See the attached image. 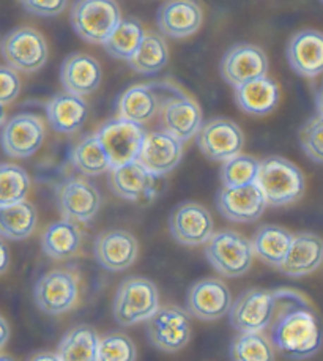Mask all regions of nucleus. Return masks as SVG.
Wrapping results in <instances>:
<instances>
[{
  "mask_svg": "<svg viewBox=\"0 0 323 361\" xmlns=\"http://www.w3.org/2000/svg\"><path fill=\"white\" fill-rule=\"evenodd\" d=\"M257 185L268 205L281 207L297 202L305 195L306 180L298 166L281 157H270L260 163Z\"/></svg>",
  "mask_w": 323,
  "mask_h": 361,
  "instance_id": "nucleus-3",
  "label": "nucleus"
},
{
  "mask_svg": "<svg viewBox=\"0 0 323 361\" xmlns=\"http://www.w3.org/2000/svg\"><path fill=\"white\" fill-rule=\"evenodd\" d=\"M159 310V293L150 279L131 276L122 281L114 298V319L118 325L133 326L147 322Z\"/></svg>",
  "mask_w": 323,
  "mask_h": 361,
  "instance_id": "nucleus-4",
  "label": "nucleus"
},
{
  "mask_svg": "<svg viewBox=\"0 0 323 361\" xmlns=\"http://www.w3.org/2000/svg\"><path fill=\"white\" fill-rule=\"evenodd\" d=\"M0 84H2V93H0V103L6 106L18 98L19 92H21V79L16 75L15 70L8 68V66H2L0 68Z\"/></svg>",
  "mask_w": 323,
  "mask_h": 361,
  "instance_id": "nucleus-41",
  "label": "nucleus"
},
{
  "mask_svg": "<svg viewBox=\"0 0 323 361\" xmlns=\"http://www.w3.org/2000/svg\"><path fill=\"white\" fill-rule=\"evenodd\" d=\"M260 163L249 155H238L231 161L223 164L221 169V180L227 188H237V186H246L257 183L260 172Z\"/></svg>",
  "mask_w": 323,
  "mask_h": 361,
  "instance_id": "nucleus-38",
  "label": "nucleus"
},
{
  "mask_svg": "<svg viewBox=\"0 0 323 361\" xmlns=\"http://www.w3.org/2000/svg\"><path fill=\"white\" fill-rule=\"evenodd\" d=\"M21 5L30 15L51 18L60 15L65 10L66 2L63 0H27V2H21Z\"/></svg>",
  "mask_w": 323,
  "mask_h": 361,
  "instance_id": "nucleus-42",
  "label": "nucleus"
},
{
  "mask_svg": "<svg viewBox=\"0 0 323 361\" xmlns=\"http://www.w3.org/2000/svg\"><path fill=\"white\" fill-rule=\"evenodd\" d=\"M287 60L300 76L323 75V33L312 29L295 33L287 44Z\"/></svg>",
  "mask_w": 323,
  "mask_h": 361,
  "instance_id": "nucleus-22",
  "label": "nucleus"
},
{
  "mask_svg": "<svg viewBox=\"0 0 323 361\" xmlns=\"http://www.w3.org/2000/svg\"><path fill=\"white\" fill-rule=\"evenodd\" d=\"M71 164L89 177H97L104 172L112 171L111 158L101 144L98 135H90L79 140L70 153Z\"/></svg>",
  "mask_w": 323,
  "mask_h": 361,
  "instance_id": "nucleus-33",
  "label": "nucleus"
},
{
  "mask_svg": "<svg viewBox=\"0 0 323 361\" xmlns=\"http://www.w3.org/2000/svg\"><path fill=\"white\" fill-rule=\"evenodd\" d=\"M300 144L314 163L323 164V117L314 116L300 130Z\"/></svg>",
  "mask_w": 323,
  "mask_h": 361,
  "instance_id": "nucleus-40",
  "label": "nucleus"
},
{
  "mask_svg": "<svg viewBox=\"0 0 323 361\" xmlns=\"http://www.w3.org/2000/svg\"><path fill=\"white\" fill-rule=\"evenodd\" d=\"M274 312V290L249 289L233 302L228 320L238 333H262L270 329Z\"/></svg>",
  "mask_w": 323,
  "mask_h": 361,
  "instance_id": "nucleus-9",
  "label": "nucleus"
},
{
  "mask_svg": "<svg viewBox=\"0 0 323 361\" xmlns=\"http://www.w3.org/2000/svg\"><path fill=\"white\" fill-rule=\"evenodd\" d=\"M224 81L237 89L254 79L265 78L268 73V59L259 46L240 43L227 49L219 65Z\"/></svg>",
  "mask_w": 323,
  "mask_h": 361,
  "instance_id": "nucleus-13",
  "label": "nucleus"
},
{
  "mask_svg": "<svg viewBox=\"0 0 323 361\" xmlns=\"http://www.w3.org/2000/svg\"><path fill=\"white\" fill-rule=\"evenodd\" d=\"M232 361H274L276 349L264 333H240L231 344Z\"/></svg>",
  "mask_w": 323,
  "mask_h": 361,
  "instance_id": "nucleus-36",
  "label": "nucleus"
},
{
  "mask_svg": "<svg viewBox=\"0 0 323 361\" xmlns=\"http://www.w3.org/2000/svg\"><path fill=\"white\" fill-rule=\"evenodd\" d=\"M118 4L109 0H83L71 8V25L87 43L106 44L122 23Z\"/></svg>",
  "mask_w": 323,
  "mask_h": 361,
  "instance_id": "nucleus-5",
  "label": "nucleus"
},
{
  "mask_svg": "<svg viewBox=\"0 0 323 361\" xmlns=\"http://www.w3.org/2000/svg\"><path fill=\"white\" fill-rule=\"evenodd\" d=\"M183 95L186 93L178 85L166 81L133 85L118 98V117L142 126L161 116L167 104Z\"/></svg>",
  "mask_w": 323,
  "mask_h": 361,
  "instance_id": "nucleus-2",
  "label": "nucleus"
},
{
  "mask_svg": "<svg viewBox=\"0 0 323 361\" xmlns=\"http://www.w3.org/2000/svg\"><path fill=\"white\" fill-rule=\"evenodd\" d=\"M315 106H317L319 116L323 117V87L317 92V97H315Z\"/></svg>",
  "mask_w": 323,
  "mask_h": 361,
  "instance_id": "nucleus-45",
  "label": "nucleus"
},
{
  "mask_svg": "<svg viewBox=\"0 0 323 361\" xmlns=\"http://www.w3.org/2000/svg\"><path fill=\"white\" fill-rule=\"evenodd\" d=\"M167 60H169V49L164 37L157 32H147L140 49L130 62V66L139 75L150 76L163 70Z\"/></svg>",
  "mask_w": 323,
  "mask_h": 361,
  "instance_id": "nucleus-35",
  "label": "nucleus"
},
{
  "mask_svg": "<svg viewBox=\"0 0 323 361\" xmlns=\"http://www.w3.org/2000/svg\"><path fill=\"white\" fill-rule=\"evenodd\" d=\"M238 108L249 116H267L279 103V89L272 78H259L235 89Z\"/></svg>",
  "mask_w": 323,
  "mask_h": 361,
  "instance_id": "nucleus-28",
  "label": "nucleus"
},
{
  "mask_svg": "<svg viewBox=\"0 0 323 361\" xmlns=\"http://www.w3.org/2000/svg\"><path fill=\"white\" fill-rule=\"evenodd\" d=\"M97 262L109 271H123L136 262L139 243L126 231H106L99 233L93 245Z\"/></svg>",
  "mask_w": 323,
  "mask_h": 361,
  "instance_id": "nucleus-19",
  "label": "nucleus"
},
{
  "mask_svg": "<svg viewBox=\"0 0 323 361\" xmlns=\"http://www.w3.org/2000/svg\"><path fill=\"white\" fill-rule=\"evenodd\" d=\"M169 229L172 237L185 246L207 245L214 235L212 213L197 202L180 204L171 213Z\"/></svg>",
  "mask_w": 323,
  "mask_h": 361,
  "instance_id": "nucleus-14",
  "label": "nucleus"
},
{
  "mask_svg": "<svg viewBox=\"0 0 323 361\" xmlns=\"http://www.w3.org/2000/svg\"><path fill=\"white\" fill-rule=\"evenodd\" d=\"M181 157H183V142L161 130L147 133L139 163L157 177H163L180 164Z\"/></svg>",
  "mask_w": 323,
  "mask_h": 361,
  "instance_id": "nucleus-20",
  "label": "nucleus"
},
{
  "mask_svg": "<svg viewBox=\"0 0 323 361\" xmlns=\"http://www.w3.org/2000/svg\"><path fill=\"white\" fill-rule=\"evenodd\" d=\"M157 176L139 161L114 167L109 172V186L114 195L131 202L150 200L157 192Z\"/></svg>",
  "mask_w": 323,
  "mask_h": 361,
  "instance_id": "nucleus-21",
  "label": "nucleus"
},
{
  "mask_svg": "<svg viewBox=\"0 0 323 361\" xmlns=\"http://www.w3.org/2000/svg\"><path fill=\"white\" fill-rule=\"evenodd\" d=\"M0 361H15V360H13V358H10V357H2V358H0Z\"/></svg>",
  "mask_w": 323,
  "mask_h": 361,
  "instance_id": "nucleus-47",
  "label": "nucleus"
},
{
  "mask_svg": "<svg viewBox=\"0 0 323 361\" xmlns=\"http://www.w3.org/2000/svg\"><path fill=\"white\" fill-rule=\"evenodd\" d=\"M147 336L157 349L166 353L181 350L191 339L190 312L178 306L159 307L157 314L147 320Z\"/></svg>",
  "mask_w": 323,
  "mask_h": 361,
  "instance_id": "nucleus-10",
  "label": "nucleus"
},
{
  "mask_svg": "<svg viewBox=\"0 0 323 361\" xmlns=\"http://www.w3.org/2000/svg\"><path fill=\"white\" fill-rule=\"evenodd\" d=\"M245 136L240 126L227 118H212L197 135V147L212 161L227 163L241 155Z\"/></svg>",
  "mask_w": 323,
  "mask_h": 361,
  "instance_id": "nucleus-12",
  "label": "nucleus"
},
{
  "mask_svg": "<svg viewBox=\"0 0 323 361\" xmlns=\"http://www.w3.org/2000/svg\"><path fill=\"white\" fill-rule=\"evenodd\" d=\"M29 361H62L57 353H52V352H42V353H37V355H33Z\"/></svg>",
  "mask_w": 323,
  "mask_h": 361,
  "instance_id": "nucleus-43",
  "label": "nucleus"
},
{
  "mask_svg": "<svg viewBox=\"0 0 323 361\" xmlns=\"http://www.w3.org/2000/svg\"><path fill=\"white\" fill-rule=\"evenodd\" d=\"M79 297V283L75 273L68 270H52L37 281L33 298L37 306L49 316L68 312Z\"/></svg>",
  "mask_w": 323,
  "mask_h": 361,
  "instance_id": "nucleus-11",
  "label": "nucleus"
},
{
  "mask_svg": "<svg viewBox=\"0 0 323 361\" xmlns=\"http://www.w3.org/2000/svg\"><path fill=\"white\" fill-rule=\"evenodd\" d=\"M145 30L138 19L126 18L123 19L114 35L107 39L104 49L107 54L117 60H125L130 63L136 57L145 38Z\"/></svg>",
  "mask_w": 323,
  "mask_h": 361,
  "instance_id": "nucleus-34",
  "label": "nucleus"
},
{
  "mask_svg": "<svg viewBox=\"0 0 323 361\" xmlns=\"http://www.w3.org/2000/svg\"><path fill=\"white\" fill-rule=\"evenodd\" d=\"M0 329H2V339H0V345H5L6 341H8L10 336V329H8V324H6V320L2 317L0 319Z\"/></svg>",
  "mask_w": 323,
  "mask_h": 361,
  "instance_id": "nucleus-44",
  "label": "nucleus"
},
{
  "mask_svg": "<svg viewBox=\"0 0 323 361\" xmlns=\"http://www.w3.org/2000/svg\"><path fill=\"white\" fill-rule=\"evenodd\" d=\"M97 135L111 158L114 169V167L139 161L147 133L140 125L117 117L101 126Z\"/></svg>",
  "mask_w": 323,
  "mask_h": 361,
  "instance_id": "nucleus-8",
  "label": "nucleus"
},
{
  "mask_svg": "<svg viewBox=\"0 0 323 361\" xmlns=\"http://www.w3.org/2000/svg\"><path fill=\"white\" fill-rule=\"evenodd\" d=\"M202 21L204 13L199 4L190 0H177V2H166L159 6L157 23L161 35L169 38H188L196 33Z\"/></svg>",
  "mask_w": 323,
  "mask_h": 361,
  "instance_id": "nucleus-23",
  "label": "nucleus"
},
{
  "mask_svg": "<svg viewBox=\"0 0 323 361\" xmlns=\"http://www.w3.org/2000/svg\"><path fill=\"white\" fill-rule=\"evenodd\" d=\"M159 122L163 131L186 142L191 137H197L204 126V117L200 106L193 98L183 95L166 106L159 116Z\"/></svg>",
  "mask_w": 323,
  "mask_h": 361,
  "instance_id": "nucleus-24",
  "label": "nucleus"
},
{
  "mask_svg": "<svg viewBox=\"0 0 323 361\" xmlns=\"http://www.w3.org/2000/svg\"><path fill=\"white\" fill-rule=\"evenodd\" d=\"M38 223L35 205L29 200L0 209V235L13 242L29 238Z\"/></svg>",
  "mask_w": 323,
  "mask_h": 361,
  "instance_id": "nucleus-32",
  "label": "nucleus"
},
{
  "mask_svg": "<svg viewBox=\"0 0 323 361\" xmlns=\"http://www.w3.org/2000/svg\"><path fill=\"white\" fill-rule=\"evenodd\" d=\"M44 140V125L35 114H16L4 123L2 145L11 158H29Z\"/></svg>",
  "mask_w": 323,
  "mask_h": 361,
  "instance_id": "nucleus-16",
  "label": "nucleus"
},
{
  "mask_svg": "<svg viewBox=\"0 0 323 361\" xmlns=\"http://www.w3.org/2000/svg\"><path fill=\"white\" fill-rule=\"evenodd\" d=\"M99 343L97 330L90 325H78L60 341L57 355L62 361H98Z\"/></svg>",
  "mask_w": 323,
  "mask_h": 361,
  "instance_id": "nucleus-31",
  "label": "nucleus"
},
{
  "mask_svg": "<svg viewBox=\"0 0 323 361\" xmlns=\"http://www.w3.org/2000/svg\"><path fill=\"white\" fill-rule=\"evenodd\" d=\"M205 256L219 275L240 278L252 267V242L235 231H221L205 245Z\"/></svg>",
  "mask_w": 323,
  "mask_h": 361,
  "instance_id": "nucleus-6",
  "label": "nucleus"
},
{
  "mask_svg": "<svg viewBox=\"0 0 323 361\" xmlns=\"http://www.w3.org/2000/svg\"><path fill=\"white\" fill-rule=\"evenodd\" d=\"M267 200L257 183L227 188L223 186L217 197L221 215L232 223H254L264 215Z\"/></svg>",
  "mask_w": 323,
  "mask_h": 361,
  "instance_id": "nucleus-18",
  "label": "nucleus"
},
{
  "mask_svg": "<svg viewBox=\"0 0 323 361\" xmlns=\"http://www.w3.org/2000/svg\"><path fill=\"white\" fill-rule=\"evenodd\" d=\"M323 264V240L311 232L297 233L281 271L291 278H303Z\"/></svg>",
  "mask_w": 323,
  "mask_h": 361,
  "instance_id": "nucleus-27",
  "label": "nucleus"
},
{
  "mask_svg": "<svg viewBox=\"0 0 323 361\" xmlns=\"http://www.w3.org/2000/svg\"><path fill=\"white\" fill-rule=\"evenodd\" d=\"M2 56L8 68L21 73H35L48 62L49 49L44 37L38 30L19 27L4 38Z\"/></svg>",
  "mask_w": 323,
  "mask_h": 361,
  "instance_id": "nucleus-7",
  "label": "nucleus"
},
{
  "mask_svg": "<svg viewBox=\"0 0 323 361\" xmlns=\"http://www.w3.org/2000/svg\"><path fill=\"white\" fill-rule=\"evenodd\" d=\"M46 116L54 131L73 135L85 125L89 118V106L80 97L62 92L49 99L46 106Z\"/></svg>",
  "mask_w": 323,
  "mask_h": 361,
  "instance_id": "nucleus-26",
  "label": "nucleus"
},
{
  "mask_svg": "<svg viewBox=\"0 0 323 361\" xmlns=\"http://www.w3.org/2000/svg\"><path fill=\"white\" fill-rule=\"evenodd\" d=\"M6 267H8V250H6L5 243H2V269H0V271L5 273Z\"/></svg>",
  "mask_w": 323,
  "mask_h": 361,
  "instance_id": "nucleus-46",
  "label": "nucleus"
},
{
  "mask_svg": "<svg viewBox=\"0 0 323 361\" xmlns=\"http://www.w3.org/2000/svg\"><path fill=\"white\" fill-rule=\"evenodd\" d=\"M138 350L125 333H109L101 338L98 361H136Z\"/></svg>",
  "mask_w": 323,
  "mask_h": 361,
  "instance_id": "nucleus-39",
  "label": "nucleus"
},
{
  "mask_svg": "<svg viewBox=\"0 0 323 361\" xmlns=\"http://www.w3.org/2000/svg\"><path fill=\"white\" fill-rule=\"evenodd\" d=\"M57 205L63 219L73 223H89L101 207V195L83 178H68L57 188Z\"/></svg>",
  "mask_w": 323,
  "mask_h": 361,
  "instance_id": "nucleus-15",
  "label": "nucleus"
},
{
  "mask_svg": "<svg viewBox=\"0 0 323 361\" xmlns=\"http://www.w3.org/2000/svg\"><path fill=\"white\" fill-rule=\"evenodd\" d=\"M295 235L286 227L267 224L262 226L252 237L254 254L272 267L281 269L292 248Z\"/></svg>",
  "mask_w": 323,
  "mask_h": 361,
  "instance_id": "nucleus-29",
  "label": "nucleus"
},
{
  "mask_svg": "<svg viewBox=\"0 0 323 361\" xmlns=\"http://www.w3.org/2000/svg\"><path fill=\"white\" fill-rule=\"evenodd\" d=\"M232 295L221 279H200L188 290V312L200 320H218L231 312Z\"/></svg>",
  "mask_w": 323,
  "mask_h": 361,
  "instance_id": "nucleus-17",
  "label": "nucleus"
},
{
  "mask_svg": "<svg viewBox=\"0 0 323 361\" xmlns=\"http://www.w3.org/2000/svg\"><path fill=\"white\" fill-rule=\"evenodd\" d=\"M30 190L29 173L21 166L4 163L0 167V209L24 202Z\"/></svg>",
  "mask_w": 323,
  "mask_h": 361,
  "instance_id": "nucleus-37",
  "label": "nucleus"
},
{
  "mask_svg": "<svg viewBox=\"0 0 323 361\" xmlns=\"http://www.w3.org/2000/svg\"><path fill=\"white\" fill-rule=\"evenodd\" d=\"M101 79H103V71L98 60L92 56L76 52L63 60L60 81L65 87V92L83 98L98 89Z\"/></svg>",
  "mask_w": 323,
  "mask_h": 361,
  "instance_id": "nucleus-25",
  "label": "nucleus"
},
{
  "mask_svg": "<svg viewBox=\"0 0 323 361\" xmlns=\"http://www.w3.org/2000/svg\"><path fill=\"white\" fill-rule=\"evenodd\" d=\"M276 312L270 325L274 349L292 360L311 358L323 344V326L311 302L293 289H276Z\"/></svg>",
  "mask_w": 323,
  "mask_h": 361,
  "instance_id": "nucleus-1",
  "label": "nucleus"
},
{
  "mask_svg": "<svg viewBox=\"0 0 323 361\" xmlns=\"http://www.w3.org/2000/svg\"><path fill=\"white\" fill-rule=\"evenodd\" d=\"M80 231L76 223L60 219L46 227L42 235V248L51 259L65 260L75 256L80 248Z\"/></svg>",
  "mask_w": 323,
  "mask_h": 361,
  "instance_id": "nucleus-30",
  "label": "nucleus"
}]
</instances>
